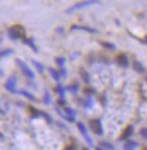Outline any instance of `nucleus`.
I'll return each instance as SVG.
<instances>
[{"label": "nucleus", "instance_id": "nucleus-1", "mask_svg": "<svg viewBox=\"0 0 147 150\" xmlns=\"http://www.w3.org/2000/svg\"><path fill=\"white\" fill-rule=\"evenodd\" d=\"M24 35H25V29L24 27L20 25H13V27L9 28L8 30V36L11 38L13 40H16V39H24Z\"/></svg>", "mask_w": 147, "mask_h": 150}, {"label": "nucleus", "instance_id": "nucleus-2", "mask_svg": "<svg viewBox=\"0 0 147 150\" xmlns=\"http://www.w3.org/2000/svg\"><path fill=\"white\" fill-rule=\"evenodd\" d=\"M15 62H16V64L19 66V69H21V72L25 74V76H27L28 79H34V77H35L34 72H33L32 69L27 66V64H26L25 62H23V61H21V59H19V58H17Z\"/></svg>", "mask_w": 147, "mask_h": 150}, {"label": "nucleus", "instance_id": "nucleus-3", "mask_svg": "<svg viewBox=\"0 0 147 150\" xmlns=\"http://www.w3.org/2000/svg\"><path fill=\"white\" fill-rule=\"evenodd\" d=\"M90 128H91V130L94 132L98 136H101L103 133V130H102V125H101V122H100V120H91L90 121Z\"/></svg>", "mask_w": 147, "mask_h": 150}, {"label": "nucleus", "instance_id": "nucleus-4", "mask_svg": "<svg viewBox=\"0 0 147 150\" xmlns=\"http://www.w3.org/2000/svg\"><path fill=\"white\" fill-rule=\"evenodd\" d=\"M99 1H83V2H79L77 5H74L73 7H71L67 9V13H72V11H74V10H77V9H80V8H84V7H88V6H91V5H94V4H98Z\"/></svg>", "mask_w": 147, "mask_h": 150}, {"label": "nucleus", "instance_id": "nucleus-5", "mask_svg": "<svg viewBox=\"0 0 147 150\" xmlns=\"http://www.w3.org/2000/svg\"><path fill=\"white\" fill-rule=\"evenodd\" d=\"M77 129L80 130V132L82 133V136L85 138V140H87V142L90 144V146H92V140H91V138L89 137V134H88V130H87V127L82 123V122H77Z\"/></svg>", "mask_w": 147, "mask_h": 150}, {"label": "nucleus", "instance_id": "nucleus-6", "mask_svg": "<svg viewBox=\"0 0 147 150\" xmlns=\"http://www.w3.org/2000/svg\"><path fill=\"white\" fill-rule=\"evenodd\" d=\"M5 88L11 93H18V91H16V79L15 77H10L7 80Z\"/></svg>", "mask_w": 147, "mask_h": 150}, {"label": "nucleus", "instance_id": "nucleus-7", "mask_svg": "<svg viewBox=\"0 0 147 150\" xmlns=\"http://www.w3.org/2000/svg\"><path fill=\"white\" fill-rule=\"evenodd\" d=\"M116 62L118 65H120L121 67H127L129 65V61H128L127 56L125 54H119L117 55V58H116Z\"/></svg>", "mask_w": 147, "mask_h": 150}, {"label": "nucleus", "instance_id": "nucleus-8", "mask_svg": "<svg viewBox=\"0 0 147 150\" xmlns=\"http://www.w3.org/2000/svg\"><path fill=\"white\" fill-rule=\"evenodd\" d=\"M71 30H84L91 33V34H96L97 30L93 28H90V27H85V26H79V25H73L71 27Z\"/></svg>", "mask_w": 147, "mask_h": 150}, {"label": "nucleus", "instance_id": "nucleus-9", "mask_svg": "<svg viewBox=\"0 0 147 150\" xmlns=\"http://www.w3.org/2000/svg\"><path fill=\"white\" fill-rule=\"evenodd\" d=\"M133 132H134V128H133L131 125H128L127 128L124 130V133H122V136H121V139H122V140H124V139H128V138L133 134Z\"/></svg>", "mask_w": 147, "mask_h": 150}, {"label": "nucleus", "instance_id": "nucleus-10", "mask_svg": "<svg viewBox=\"0 0 147 150\" xmlns=\"http://www.w3.org/2000/svg\"><path fill=\"white\" fill-rule=\"evenodd\" d=\"M23 42H24L25 44L28 45V46H29V47H31V48H32V50H34L35 53H37V52H38V50H37V47L35 46V44H34V42H33L32 39H27V38H24V39H23Z\"/></svg>", "mask_w": 147, "mask_h": 150}, {"label": "nucleus", "instance_id": "nucleus-11", "mask_svg": "<svg viewBox=\"0 0 147 150\" xmlns=\"http://www.w3.org/2000/svg\"><path fill=\"white\" fill-rule=\"evenodd\" d=\"M48 71H50V73H51L52 77H53L55 81H60V79H61V74L58 73L56 69H52V67H51Z\"/></svg>", "mask_w": 147, "mask_h": 150}, {"label": "nucleus", "instance_id": "nucleus-12", "mask_svg": "<svg viewBox=\"0 0 147 150\" xmlns=\"http://www.w3.org/2000/svg\"><path fill=\"white\" fill-rule=\"evenodd\" d=\"M133 66H134V69H136L137 72H139V73H145V69H144L143 64H141L139 62H134Z\"/></svg>", "mask_w": 147, "mask_h": 150}, {"label": "nucleus", "instance_id": "nucleus-13", "mask_svg": "<svg viewBox=\"0 0 147 150\" xmlns=\"http://www.w3.org/2000/svg\"><path fill=\"white\" fill-rule=\"evenodd\" d=\"M18 93L23 94L25 98H27L28 100L31 101H35V96L33 95V94H31L29 92H27V91H25V90H20V91H18Z\"/></svg>", "mask_w": 147, "mask_h": 150}, {"label": "nucleus", "instance_id": "nucleus-14", "mask_svg": "<svg viewBox=\"0 0 147 150\" xmlns=\"http://www.w3.org/2000/svg\"><path fill=\"white\" fill-rule=\"evenodd\" d=\"M137 147V142L136 141H128L125 144V150H134Z\"/></svg>", "mask_w": 147, "mask_h": 150}, {"label": "nucleus", "instance_id": "nucleus-15", "mask_svg": "<svg viewBox=\"0 0 147 150\" xmlns=\"http://www.w3.org/2000/svg\"><path fill=\"white\" fill-rule=\"evenodd\" d=\"M80 74H81V77H82V80H83L85 83H89L90 82V77H89V74H88V72H85L83 69H80Z\"/></svg>", "mask_w": 147, "mask_h": 150}, {"label": "nucleus", "instance_id": "nucleus-16", "mask_svg": "<svg viewBox=\"0 0 147 150\" xmlns=\"http://www.w3.org/2000/svg\"><path fill=\"white\" fill-rule=\"evenodd\" d=\"M13 53V50H0V57H7Z\"/></svg>", "mask_w": 147, "mask_h": 150}, {"label": "nucleus", "instance_id": "nucleus-17", "mask_svg": "<svg viewBox=\"0 0 147 150\" xmlns=\"http://www.w3.org/2000/svg\"><path fill=\"white\" fill-rule=\"evenodd\" d=\"M101 45H102L103 47H106L107 50H114L116 48L115 45L111 44V43H108V42H101Z\"/></svg>", "mask_w": 147, "mask_h": 150}, {"label": "nucleus", "instance_id": "nucleus-18", "mask_svg": "<svg viewBox=\"0 0 147 150\" xmlns=\"http://www.w3.org/2000/svg\"><path fill=\"white\" fill-rule=\"evenodd\" d=\"M32 63L34 64V66H35V67H36L37 69H38L39 72H44V66H43L40 63H38L37 61H34V59L32 61Z\"/></svg>", "mask_w": 147, "mask_h": 150}, {"label": "nucleus", "instance_id": "nucleus-19", "mask_svg": "<svg viewBox=\"0 0 147 150\" xmlns=\"http://www.w3.org/2000/svg\"><path fill=\"white\" fill-rule=\"evenodd\" d=\"M55 90H56V92L61 95V98H62V99H64V88H63V86H62L61 84H58V85H56V88H55Z\"/></svg>", "mask_w": 147, "mask_h": 150}, {"label": "nucleus", "instance_id": "nucleus-20", "mask_svg": "<svg viewBox=\"0 0 147 150\" xmlns=\"http://www.w3.org/2000/svg\"><path fill=\"white\" fill-rule=\"evenodd\" d=\"M43 101H44L45 104H50V103H51V96H50V92H48V91H46V92H45Z\"/></svg>", "mask_w": 147, "mask_h": 150}, {"label": "nucleus", "instance_id": "nucleus-21", "mask_svg": "<svg viewBox=\"0 0 147 150\" xmlns=\"http://www.w3.org/2000/svg\"><path fill=\"white\" fill-rule=\"evenodd\" d=\"M65 112H66V115H69L71 118H75V112L73 109L71 108H65Z\"/></svg>", "mask_w": 147, "mask_h": 150}, {"label": "nucleus", "instance_id": "nucleus-22", "mask_svg": "<svg viewBox=\"0 0 147 150\" xmlns=\"http://www.w3.org/2000/svg\"><path fill=\"white\" fill-rule=\"evenodd\" d=\"M29 110H31V112H32V117H34V118H37V117L40 115V111L36 110V109H34L33 106L29 108Z\"/></svg>", "mask_w": 147, "mask_h": 150}, {"label": "nucleus", "instance_id": "nucleus-23", "mask_svg": "<svg viewBox=\"0 0 147 150\" xmlns=\"http://www.w3.org/2000/svg\"><path fill=\"white\" fill-rule=\"evenodd\" d=\"M100 146L103 147L104 149H107V150H114L115 149V148H114V146H112L111 144H109V142H101Z\"/></svg>", "mask_w": 147, "mask_h": 150}, {"label": "nucleus", "instance_id": "nucleus-24", "mask_svg": "<svg viewBox=\"0 0 147 150\" xmlns=\"http://www.w3.org/2000/svg\"><path fill=\"white\" fill-rule=\"evenodd\" d=\"M40 115H43L45 119H46V121L48 122V123H52V121H53V119H52V117L50 115V114H47L46 112H44V111H40Z\"/></svg>", "mask_w": 147, "mask_h": 150}, {"label": "nucleus", "instance_id": "nucleus-25", "mask_svg": "<svg viewBox=\"0 0 147 150\" xmlns=\"http://www.w3.org/2000/svg\"><path fill=\"white\" fill-rule=\"evenodd\" d=\"M56 63H58V64L60 65V66H61V67H64V63H65V59H64L63 57L56 58Z\"/></svg>", "mask_w": 147, "mask_h": 150}, {"label": "nucleus", "instance_id": "nucleus-26", "mask_svg": "<svg viewBox=\"0 0 147 150\" xmlns=\"http://www.w3.org/2000/svg\"><path fill=\"white\" fill-rule=\"evenodd\" d=\"M141 136L144 138V139H147V128L141 129Z\"/></svg>", "mask_w": 147, "mask_h": 150}, {"label": "nucleus", "instance_id": "nucleus-27", "mask_svg": "<svg viewBox=\"0 0 147 150\" xmlns=\"http://www.w3.org/2000/svg\"><path fill=\"white\" fill-rule=\"evenodd\" d=\"M66 90L72 91L73 93H75V92L77 91V85H72V86H69V88H66Z\"/></svg>", "mask_w": 147, "mask_h": 150}, {"label": "nucleus", "instance_id": "nucleus-28", "mask_svg": "<svg viewBox=\"0 0 147 150\" xmlns=\"http://www.w3.org/2000/svg\"><path fill=\"white\" fill-rule=\"evenodd\" d=\"M65 150H77V149H75L74 146H67V147L65 148Z\"/></svg>", "mask_w": 147, "mask_h": 150}, {"label": "nucleus", "instance_id": "nucleus-29", "mask_svg": "<svg viewBox=\"0 0 147 150\" xmlns=\"http://www.w3.org/2000/svg\"><path fill=\"white\" fill-rule=\"evenodd\" d=\"M58 104H60V105H64V104H65V101H64V99L58 100Z\"/></svg>", "mask_w": 147, "mask_h": 150}, {"label": "nucleus", "instance_id": "nucleus-30", "mask_svg": "<svg viewBox=\"0 0 147 150\" xmlns=\"http://www.w3.org/2000/svg\"><path fill=\"white\" fill-rule=\"evenodd\" d=\"M82 150H89V149H88V148H83Z\"/></svg>", "mask_w": 147, "mask_h": 150}, {"label": "nucleus", "instance_id": "nucleus-31", "mask_svg": "<svg viewBox=\"0 0 147 150\" xmlns=\"http://www.w3.org/2000/svg\"><path fill=\"white\" fill-rule=\"evenodd\" d=\"M97 150H101V148H97Z\"/></svg>", "mask_w": 147, "mask_h": 150}]
</instances>
